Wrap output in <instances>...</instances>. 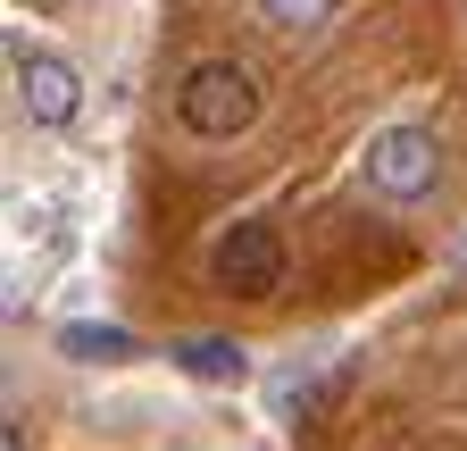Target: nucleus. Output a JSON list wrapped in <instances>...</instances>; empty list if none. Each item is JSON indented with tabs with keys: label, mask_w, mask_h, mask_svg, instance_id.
I'll use <instances>...</instances> for the list:
<instances>
[{
	"label": "nucleus",
	"mask_w": 467,
	"mask_h": 451,
	"mask_svg": "<svg viewBox=\"0 0 467 451\" xmlns=\"http://www.w3.org/2000/svg\"><path fill=\"white\" fill-rule=\"evenodd\" d=\"M175 126L192 142H234L259 126V76L243 59H192L175 76Z\"/></svg>",
	"instance_id": "f257e3e1"
},
{
	"label": "nucleus",
	"mask_w": 467,
	"mask_h": 451,
	"mask_svg": "<svg viewBox=\"0 0 467 451\" xmlns=\"http://www.w3.org/2000/svg\"><path fill=\"white\" fill-rule=\"evenodd\" d=\"M284 235L267 217H234L225 235L209 243V276H217V293H243V301H267L275 285H284Z\"/></svg>",
	"instance_id": "f03ea898"
},
{
	"label": "nucleus",
	"mask_w": 467,
	"mask_h": 451,
	"mask_svg": "<svg viewBox=\"0 0 467 451\" xmlns=\"http://www.w3.org/2000/svg\"><path fill=\"white\" fill-rule=\"evenodd\" d=\"M359 176H368L376 201H426L434 176H442V142L426 126H384L368 142V159H359Z\"/></svg>",
	"instance_id": "7ed1b4c3"
},
{
	"label": "nucleus",
	"mask_w": 467,
	"mask_h": 451,
	"mask_svg": "<svg viewBox=\"0 0 467 451\" xmlns=\"http://www.w3.org/2000/svg\"><path fill=\"white\" fill-rule=\"evenodd\" d=\"M9 76H17V109H26L34 126H76L84 76L58 59V50H42V42H9Z\"/></svg>",
	"instance_id": "20e7f679"
},
{
	"label": "nucleus",
	"mask_w": 467,
	"mask_h": 451,
	"mask_svg": "<svg viewBox=\"0 0 467 451\" xmlns=\"http://www.w3.org/2000/svg\"><path fill=\"white\" fill-rule=\"evenodd\" d=\"M167 360L184 368V376H201V384H243V376H251V360H243V343H234V334H184Z\"/></svg>",
	"instance_id": "39448f33"
},
{
	"label": "nucleus",
	"mask_w": 467,
	"mask_h": 451,
	"mask_svg": "<svg viewBox=\"0 0 467 451\" xmlns=\"http://www.w3.org/2000/svg\"><path fill=\"white\" fill-rule=\"evenodd\" d=\"M58 351L84 360V368H92V360H109V368H117V360H134L142 343H134L126 326H58Z\"/></svg>",
	"instance_id": "423d86ee"
},
{
	"label": "nucleus",
	"mask_w": 467,
	"mask_h": 451,
	"mask_svg": "<svg viewBox=\"0 0 467 451\" xmlns=\"http://www.w3.org/2000/svg\"><path fill=\"white\" fill-rule=\"evenodd\" d=\"M259 17H267L275 34H292V42H309V34L334 26V0H259Z\"/></svg>",
	"instance_id": "0eeeda50"
}]
</instances>
